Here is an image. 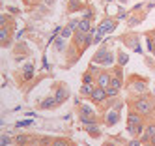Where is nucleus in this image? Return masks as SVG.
Instances as JSON below:
<instances>
[{
	"instance_id": "nucleus-14",
	"label": "nucleus",
	"mask_w": 155,
	"mask_h": 146,
	"mask_svg": "<svg viewBox=\"0 0 155 146\" xmlns=\"http://www.w3.org/2000/svg\"><path fill=\"white\" fill-rule=\"evenodd\" d=\"M144 88H146V84H144V83H133V90H137V92H142Z\"/></svg>"
},
{
	"instance_id": "nucleus-11",
	"label": "nucleus",
	"mask_w": 155,
	"mask_h": 146,
	"mask_svg": "<svg viewBox=\"0 0 155 146\" xmlns=\"http://www.w3.org/2000/svg\"><path fill=\"white\" fill-rule=\"evenodd\" d=\"M32 75H34V68H32V64H30V66L24 68V79H32Z\"/></svg>"
},
{
	"instance_id": "nucleus-7",
	"label": "nucleus",
	"mask_w": 155,
	"mask_h": 146,
	"mask_svg": "<svg viewBox=\"0 0 155 146\" xmlns=\"http://www.w3.org/2000/svg\"><path fill=\"white\" fill-rule=\"evenodd\" d=\"M107 122H108V125H114V124L118 122V110H112V113H108Z\"/></svg>"
},
{
	"instance_id": "nucleus-25",
	"label": "nucleus",
	"mask_w": 155,
	"mask_h": 146,
	"mask_svg": "<svg viewBox=\"0 0 155 146\" xmlns=\"http://www.w3.org/2000/svg\"><path fill=\"white\" fill-rule=\"evenodd\" d=\"M129 146H140V142H138V140H133V142H129Z\"/></svg>"
},
{
	"instance_id": "nucleus-18",
	"label": "nucleus",
	"mask_w": 155,
	"mask_h": 146,
	"mask_svg": "<svg viewBox=\"0 0 155 146\" xmlns=\"http://www.w3.org/2000/svg\"><path fill=\"white\" fill-rule=\"evenodd\" d=\"M94 92V90H92V86H88V84H84V86H82V94H92Z\"/></svg>"
},
{
	"instance_id": "nucleus-19",
	"label": "nucleus",
	"mask_w": 155,
	"mask_h": 146,
	"mask_svg": "<svg viewBox=\"0 0 155 146\" xmlns=\"http://www.w3.org/2000/svg\"><path fill=\"white\" fill-rule=\"evenodd\" d=\"M30 124H32V120H23V122L17 124V127H24V125H30Z\"/></svg>"
},
{
	"instance_id": "nucleus-3",
	"label": "nucleus",
	"mask_w": 155,
	"mask_h": 146,
	"mask_svg": "<svg viewBox=\"0 0 155 146\" xmlns=\"http://www.w3.org/2000/svg\"><path fill=\"white\" fill-rule=\"evenodd\" d=\"M95 62H97V64H112L114 60H112V54H110V53L101 51V53L95 56Z\"/></svg>"
},
{
	"instance_id": "nucleus-16",
	"label": "nucleus",
	"mask_w": 155,
	"mask_h": 146,
	"mask_svg": "<svg viewBox=\"0 0 155 146\" xmlns=\"http://www.w3.org/2000/svg\"><path fill=\"white\" fill-rule=\"evenodd\" d=\"M71 30H73V28H71V26H68V28L64 30V32H62V38H69V36H71Z\"/></svg>"
},
{
	"instance_id": "nucleus-20",
	"label": "nucleus",
	"mask_w": 155,
	"mask_h": 146,
	"mask_svg": "<svg viewBox=\"0 0 155 146\" xmlns=\"http://www.w3.org/2000/svg\"><path fill=\"white\" fill-rule=\"evenodd\" d=\"M53 146H68V142L65 140H56V142H53Z\"/></svg>"
},
{
	"instance_id": "nucleus-13",
	"label": "nucleus",
	"mask_w": 155,
	"mask_h": 146,
	"mask_svg": "<svg viewBox=\"0 0 155 146\" xmlns=\"http://www.w3.org/2000/svg\"><path fill=\"white\" fill-rule=\"evenodd\" d=\"M144 137H155V125H148L146 135H144Z\"/></svg>"
},
{
	"instance_id": "nucleus-22",
	"label": "nucleus",
	"mask_w": 155,
	"mask_h": 146,
	"mask_svg": "<svg viewBox=\"0 0 155 146\" xmlns=\"http://www.w3.org/2000/svg\"><path fill=\"white\" fill-rule=\"evenodd\" d=\"M0 144H2V146H8V144H9V139H8V137H4V139H2V142H0Z\"/></svg>"
},
{
	"instance_id": "nucleus-5",
	"label": "nucleus",
	"mask_w": 155,
	"mask_h": 146,
	"mask_svg": "<svg viewBox=\"0 0 155 146\" xmlns=\"http://www.w3.org/2000/svg\"><path fill=\"white\" fill-rule=\"evenodd\" d=\"M56 103H58V99H56V98H47V99H43L41 107H43V109H53Z\"/></svg>"
},
{
	"instance_id": "nucleus-10",
	"label": "nucleus",
	"mask_w": 155,
	"mask_h": 146,
	"mask_svg": "<svg viewBox=\"0 0 155 146\" xmlns=\"http://www.w3.org/2000/svg\"><path fill=\"white\" fill-rule=\"evenodd\" d=\"M138 122H140V118L135 116V114H131V116H129V129H131L133 125H138Z\"/></svg>"
},
{
	"instance_id": "nucleus-2",
	"label": "nucleus",
	"mask_w": 155,
	"mask_h": 146,
	"mask_svg": "<svg viewBox=\"0 0 155 146\" xmlns=\"http://www.w3.org/2000/svg\"><path fill=\"white\" fill-rule=\"evenodd\" d=\"M120 84H122V79L120 77H114L110 80V84H108V95H116L118 94V88H120Z\"/></svg>"
},
{
	"instance_id": "nucleus-12",
	"label": "nucleus",
	"mask_w": 155,
	"mask_h": 146,
	"mask_svg": "<svg viewBox=\"0 0 155 146\" xmlns=\"http://www.w3.org/2000/svg\"><path fill=\"white\" fill-rule=\"evenodd\" d=\"M65 98H68V92H65V90H58V92H56V99H58V101H64Z\"/></svg>"
},
{
	"instance_id": "nucleus-26",
	"label": "nucleus",
	"mask_w": 155,
	"mask_h": 146,
	"mask_svg": "<svg viewBox=\"0 0 155 146\" xmlns=\"http://www.w3.org/2000/svg\"><path fill=\"white\" fill-rule=\"evenodd\" d=\"M105 2H112V0H105Z\"/></svg>"
},
{
	"instance_id": "nucleus-23",
	"label": "nucleus",
	"mask_w": 155,
	"mask_h": 146,
	"mask_svg": "<svg viewBox=\"0 0 155 146\" xmlns=\"http://www.w3.org/2000/svg\"><path fill=\"white\" fill-rule=\"evenodd\" d=\"M17 142H19V144H23V142H26V137H19V139H17Z\"/></svg>"
},
{
	"instance_id": "nucleus-27",
	"label": "nucleus",
	"mask_w": 155,
	"mask_h": 146,
	"mask_svg": "<svg viewBox=\"0 0 155 146\" xmlns=\"http://www.w3.org/2000/svg\"><path fill=\"white\" fill-rule=\"evenodd\" d=\"M148 146H149V144H148Z\"/></svg>"
},
{
	"instance_id": "nucleus-9",
	"label": "nucleus",
	"mask_w": 155,
	"mask_h": 146,
	"mask_svg": "<svg viewBox=\"0 0 155 146\" xmlns=\"http://www.w3.org/2000/svg\"><path fill=\"white\" fill-rule=\"evenodd\" d=\"M99 84H101L103 88L110 84V79H108V75H99Z\"/></svg>"
},
{
	"instance_id": "nucleus-1",
	"label": "nucleus",
	"mask_w": 155,
	"mask_h": 146,
	"mask_svg": "<svg viewBox=\"0 0 155 146\" xmlns=\"http://www.w3.org/2000/svg\"><path fill=\"white\" fill-rule=\"evenodd\" d=\"M112 30H114V21H110V19H107V21H103V23H101V26H99V30H97L95 41H99L103 34H108V32H112Z\"/></svg>"
},
{
	"instance_id": "nucleus-4",
	"label": "nucleus",
	"mask_w": 155,
	"mask_h": 146,
	"mask_svg": "<svg viewBox=\"0 0 155 146\" xmlns=\"http://www.w3.org/2000/svg\"><path fill=\"white\" fill-rule=\"evenodd\" d=\"M92 98H94V101H103V99L107 98V92H105V88H95L94 92H92Z\"/></svg>"
},
{
	"instance_id": "nucleus-6",
	"label": "nucleus",
	"mask_w": 155,
	"mask_h": 146,
	"mask_svg": "<svg viewBox=\"0 0 155 146\" xmlns=\"http://www.w3.org/2000/svg\"><path fill=\"white\" fill-rule=\"evenodd\" d=\"M137 109L140 110V113H149V101H146V99H140V101L137 103Z\"/></svg>"
},
{
	"instance_id": "nucleus-24",
	"label": "nucleus",
	"mask_w": 155,
	"mask_h": 146,
	"mask_svg": "<svg viewBox=\"0 0 155 146\" xmlns=\"http://www.w3.org/2000/svg\"><path fill=\"white\" fill-rule=\"evenodd\" d=\"M84 83H92V75H86V77H84Z\"/></svg>"
},
{
	"instance_id": "nucleus-8",
	"label": "nucleus",
	"mask_w": 155,
	"mask_h": 146,
	"mask_svg": "<svg viewBox=\"0 0 155 146\" xmlns=\"http://www.w3.org/2000/svg\"><path fill=\"white\" fill-rule=\"evenodd\" d=\"M79 30H80V32H92V28H90V21H88V19L80 21V23H79Z\"/></svg>"
},
{
	"instance_id": "nucleus-15",
	"label": "nucleus",
	"mask_w": 155,
	"mask_h": 146,
	"mask_svg": "<svg viewBox=\"0 0 155 146\" xmlns=\"http://www.w3.org/2000/svg\"><path fill=\"white\" fill-rule=\"evenodd\" d=\"M0 38H2L4 43L8 41V28H2V32H0Z\"/></svg>"
},
{
	"instance_id": "nucleus-17",
	"label": "nucleus",
	"mask_w": 155,
	"mask_h": 146,
	"mask_svg": "<svg viewBox=\"0 0 155 146\" xmlns=\"http://www.w3.org/2000/svg\"><path fill=\"white\" fill-rule=\"evenodd\" d=\"M64 39L65 38H58V39H56V47H58V49H64Z\"/></svg>"
},
{
	"instance_id": "nucleus-21",
	"label": "nucleus",
	"mask_w": 155,
	"mask_h": 146,
	"mask_svg": "<svg viewBox=\"0 0 155 146\" xmlns=\"http://www.w3.org/2000/svg\"><path fill=\"white\" fill-rule=\"evenodd\" d=\"M127 62V54H120V64H125Z\"/></svg>"
}]
</instances>
